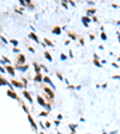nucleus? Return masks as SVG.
Returning <instances> with one entry per match:
<instances>
[{
    "label": "nucleus",
    "instance_id": "f03ea898",
    "mask_svg": "<svg viewBox=\"0 0 120 134\" xmlns=\"http://www.w3.org/2000/svg\"><path fill=\"white\" fill-rule=\"evenodd\" d=\"M7 68H8V72H10V73H13V70H12L11 67H7Z\"/></svg>",
    "mask_w": 120,
    "mask_h": 134
},
{
    "label": "nucleus",
    "instance_id": "f257e3e1",
    "mask_svg": "<svg viewBox=\"0 0 120 134\" xmlns=\"http://www.w3.org/2000/svg\"><path fill=\"white\" fill-rule=\"evenodd\" d=\"M19 61H20V62L24 61V56H23V55H20V56H19Z\"/></svg>",
    "mask_w": 120,
    "mask_h": 134
}]
</instances>
